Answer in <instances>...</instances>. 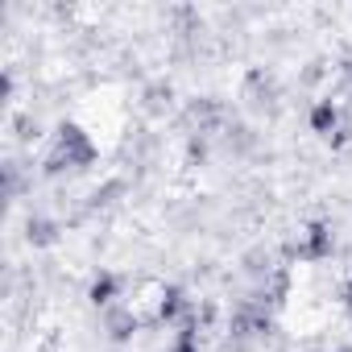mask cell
<instances>
[{
    "label": "cell",
    "instance_id": "cell-2",
    "mask_svg": "<svg viewBox=\"0 0 352 352\" xmlns=\"http://www.w3.org/2000/svg\"><path fill=\"white\" fill-rule=\"evenodd\" d=\"M331 253V232L323 228V224H315L311 232H307V245H302V257H327Z\"/></svg>",
    "mask_w": 352,
    "mask_h": 352
},
{
    "label": "cell",
    "instance_id": "cell-3",
    "mask_svg": "<svg viewBox=\"0 0 352 352\" xmlns=\"http://www.w3.org/2000/svg\"><path fill=\"white\" fill-rule=\"evenodd\" d=\"M336 116H340V112H336V104H331V100H323V104L311 112V124H315V133H331V129H336Z\"/></svg>",
    "mask_w": 352,
    "mask_h": 352
},
{
    "label": "cell",
    "instance_id": "cell-4",
    "mask_svg": "<svg viewBox=\"0 0 352 352\" xmlns=\"http://www.w3.org/2000/svg\"><path fill=\"white\" fill-rule=\"evenodd\" d=\"M112 290H116V278H112V274H100L96 286H91V302H96V307H100V302H112Z\"/></svg>",
    "mask_w": 352,
    "mask_h": 352
},
{
    "label": "cell",
    "instance_id": "cell-1",
    "mask_svg": "<svg viewBox=\"0 0 352 352\" xmlns=\"http://www.w3.org/2000/svg\"><path fill=\"white\" fill-rule=\"evenodd\" d=\"M91 162V141L79 133V129H63L58 137V149L50 157V170H63V166H87Z\"/></svg>",
    "mask_w": 352,
    "mask_h": 352
}]
</instances>
